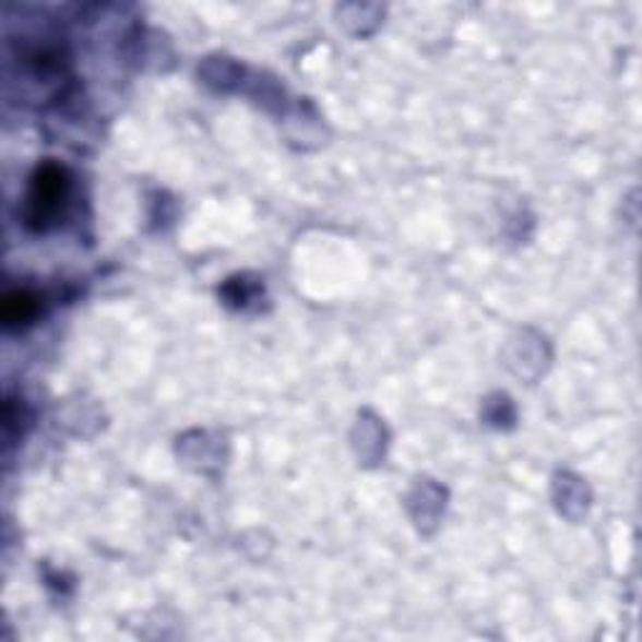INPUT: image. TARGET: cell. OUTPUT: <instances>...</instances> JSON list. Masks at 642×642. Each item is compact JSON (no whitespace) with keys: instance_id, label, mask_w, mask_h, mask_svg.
<instances>
[{"instance_id":"obj_1","label":"cell","mask_w":642,"mask_h":642,"mask_svg":"<svg viewBox=\"0 0 642 642\" xmlns=\"http://www.w3.org/2000/svg\"><path fill=\"white\" fill-rule=\"evenodd\" d=\"M66 197H69V179L66 171L56 164L40 166L31 181L28 204H25V218L36 229H48L50 224L58 222L61 216Z\"/></svg>"},{"instance_id":"obj_2","label":"cell","mask_w":642,"mask_h":642,"mask_svg":"<svg viewBox=\"0 0 642 642\" xmlns=\"http://www.w3.org/2000/svg\"><path fill=\"white\" fill-rule=\"evenodd\" d=\"M38 314V301L28 292H13L3 299L5 326H19Z\"/></svg>"}]
</instances>
